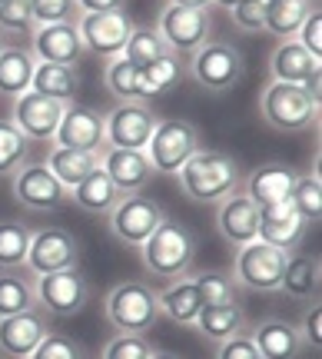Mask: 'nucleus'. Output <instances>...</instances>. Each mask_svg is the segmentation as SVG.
I'll use <instances>...</instances> for the list:
<instances>
[{
	"mask_svg": "<svg viewBox=\"0 0 322 359\" xmlns=\"http://www.w3.org/2000/svg\"><path fill=\"white\" fill-rule=\"evenodd\" d=\"M196 250H200L196 233L190 230V226H183L180 219L167 217L143 240L140 259L150 276L169 283V280L190 276V269H193V263H196Z\"/></svg>",
	"mask_w": 322,
	"mask_h": 359,
	"instance_id": "f257e3e1",
	"label": "nucleus"
},
{
	"mask_svg": "<svg viewBox=\"0 0 322 359\" xmlns=\"http://www.w3.org/2000/svg\"><path fill=\"white\" fill-rule=\"evenodd\" d=\"M180 177V190L186 200L193 203H223L226 196L239 193L243 183V170L232 160L230 154H216V150H196L183 170Z\"/></svg>",
	"mask_w": 322,
	"mask_h": 359,
	"instance_id": "f03ea898",
	"label": "nucleus"
},
{
	"mask_svg": "<svg viewBox=\"0 0 322 359\" xmlns=\"http://www.w3.org/2000/svg\"><path fill=\"white\" fill-rule=\"evenodd\" d=\"M106 320L116 333L123 336H146L160 320V303L156 290L150 283L127 280L116 283L106 293Z\"/></svg>",
	"mask_w": 322,
	"mask_h": 359,
	"instance_id": "7ed1b4c3",
	"label": "nucleus"
},
{
	"mask_svg": "<svg viewBox=\"0 0 322 359\" xmlns=\"http://www.w3.org/2000/svg\"><path fill=\"white\" fill-rule=\"evenodd\" d=\"M259 114H262V120L272 130L299 133V130H309L316 123V116H319V97H312L309 90L299 87V83H279V80H272L270 87L262 90Z\"/></svg>",
	"mask_w": 322,
	"mask_h": 359,
	"instance_id": "20e7f679",
	"label": "nucleus"
},
{
	"mask_svg": "<svg viewBox=\"0 0 322 359\" xmlns=\"http://www.w3.org/2000/svg\"><path fill=\"white\" fill-rule=\"evenodd\" d=\"M286 259H289V253H283V250H276V246H270V243H262V240H253V243L239 246L230 276L236 280V286H243V290H253V293H276V290L283 286Z\"/></svg>",
	"mask_w": 322,
	"mask_h": 359,
	"instance_id": "39448f33",
	"label": "nucleus"
},
{
	"mask_svg": "<svg viewBox=\"0 0 322 359\" xmlns=\"http://www.w3.org/2000/svg\"><path fill=\"white\" fill-rule=\"evenodd\" d=\"M200 150V130L186 120H160L153 130V137L146 143V160L153 163L156 173L163 177H176L183 163Z\"/></svg>",
	"mask_w": 322,
	"mask_h": 359,
	"instance_id": "423d86ee",
	"label": "nucleus"
},
{
	"mask_svg": "<svg viewBox=\"0 0 322 359\" xmlns=\"http://www.w3.org/2000/svg\"><path fill=\"white\" fill-rule=\"evenodd\" d=\"M246 60L243 53L236 50V43L226 40H206L190 60V77L209 93H226L243 80Z\"/></svg>",
	"mask_w": 322,
	"mask_h": 359,
	"instance_id": "0eeeda50",
	"label": "nucleus"
},
{
	"mask_svg": "<svg viewBox=\"0 0 322 359\" xmlns=\"http://www.w3.org/2000/svg\"><path fill=\"white\" fill-rule=\"evenodd\" d=\"M156 34L163 37V43L169 47V53H196L213 34V17L203 7H176L167 4L160 20H156Z\"/></svg>",
	"mask_w": 322,
	"mask_h": 359,
	"instance_id": "6e6552de",
	"label": "nucleus"
},
{
	"mask_svg": "<svg viewBox=\"0 0 322 359\" xmlns=\"http://www.w3.org/2000/svg\"><path fill=\"white\" fill-rule=\"evenodd\" d=\"M34 296L50 316H74L90 303V280L80 273V266L43 273L34 280Z\"/></svg>",
	"mask_w": 322,
	"mask_h": 359,
	"instance_id": "1a4fd4ad",
	"label": "nucleus"
},
{
	"mask_svg": "<svg viewBox=\"0 0 322 359\" xmlns=\"http://www.w3.org/2000/svg\"><path fill=\"white\" fill-rule=\"evenodd\" d=\"M156 123L160 120L146 103H116L104 116V147H110V150H146Z\"/></svg>",
	"mask_w": 322,
	"mask_h": 359,
	"instance_id": "9d476101",
	"label": "nucleus"
},
{
	"mask_svg": "<svg viewBox=\"0 0 322 359\" xmlns=\"http://www.w3.org/2000/svg\"><path fill=\"white\" fill-rule=\"evenodd\" d=\"M80 266V243L77 236L64 226H43L30 236V253H27V269L30 273H60V269Z\"/></svg>",
	"mask_w": 322,
	"mask_h": 359,
	"instance_id": "9b49d317",
	"label": "nucleus"
},
{
	"mask_svg": "<svg viewBox=\"0 0 322 359\" xmlns=\"http://www.w3.org/2000/svg\"><path fill=\"white\" fill-rule=\"evenodd\" d=\"M13 200L27 210L47 213V210H64L70 203V190L43 163H24L13 173Z\"/></svg>",
	"mask_w": 322,
	"mask_h": 359,
	"instance_id": "f8f14e48",
	"label": "nucleus"
},
{
	"mask_svg": "<svg viewBox=\"0 0 322 359\" xmlns=\"http://www.w3.org/2000/svg\"><path fill=\"white\" fill-rule=\"evenodd\" d=\"M130 30V13L127 11H106V13H80L77 17V34L83 50L93 57H120L123 43H127Z\"/></svg>",
	"mask_w": 322,
	"mask_h": 359,
	"instance_id": "ddd939ff",
	"label": "nucleus"
},
{
	"mask_svg": "<svg viewBox=\"0 0 322 359\" xmlns=\"http://www.w3.org/2000/svg\"><path fill=\"white\" fill-rule=\"evenodd\" d=\"M163 219H167L163 206L153 203L150 196L133 193V196H123V200L113 206V213H110V233H113L120 243L143 246V240H146Z\"/></svg>",
	"mask_w": 322,
	"mask_h": 359,
	"instance_id": "4468645a",
	"label": "nucleus"
},
{
	"mask_svg": "<svg viewBox=\"0 0 322 359\" xmlns=\"http://www.w3.org/2000/svg\"><path fill=\"white\" fill-rule=\"evenodd\" d=\"M309 233V223L299 217V210L293 206V200H279L259 210V240L276 246L283 253H296L302 240Z\"/></svg>",
	"mask_w": 322,
	"mask_h": 359,
	"instance_id": "2eb2a0df",
	"label": "nucleus"
},
{
	"mask_svg": "<svg viewBox=\"0 0 322 359\" xmlns=\"http://www.w3.org/2000/svg\"><path fill=\"white\" fill-rule=\"evenodd\" d=\"M64 110L66 103L27 90L24 97L13 100V123H17V130L24 133L27 140H53V133H57L60 120H64Z\"/></svg>",
	"mask_w": 322,
	"mask_h": 359,
	"instance_id": "dca6fc26",
	"label": "nucleus"
},
{
	"mask_svg": "<svg viewBox=\"0 0 322 359\" xmlns=\"http://www.w3.org/2000/svg\"><path fill=\"white\" fill-rule=\"evenodd\" d=\"M53 147L100 154L104 150V114L83 103H66L64 120L53 133Z\"/></svg>",
	"mask_w": 322,
	"mask_h": 359,
	"instance_id": "f3484780",
	"label": "nucleus"
},
{
	"mask_svg": "<svg viewBox=\"0 0 322 359\" xmlns=\"http://www.w3.org/2000/svg\"><path fill=\"white\" fill-rule=\"evenodd\" d=\"M100 170L123 196L143 193L156 180L153 163L146 160L143 150H110V147H104L100 150Z\"/></svg>",
	"mask_w": 322,
	"mask_h": 359,
	"instance_id": "a211bd4d",
	"label": "nucleus"
},
{
	"mask_svg": "<svg viewBox=\"0 0 322 359\" xmlns=\"http://www.w3.org/2000/svg\"><path fill=\"white\" fill-rule=\"evenodd\" d=\"M50 333V323L43 309H24L17 316L0 320V353L10 359H30V353L40 346V339Z\"/></svg>",
	"mask_w": 322,
	"mask_h": 359,
	"instance_id": "6ab92c4d",
	"label": "nucleus"
},
{
	"mask_svg": "<svg viewBox=\"0 0 322 359\" xmlns=\"http://www.w3.org/2000/svg\"><path fill=\"white\" fill-rule=\"evenodd\" d=\"M270 70H272V80L279 83H299L306 87L312 97H319V60L312 57L299 40H286L272 50V60H270Z\"/></svg>",
	"mask_w": 322,
	"mask_h": 359,
	"instance_id": "aec40b11",
	"label": "nucleus"
},
{
	"mask_svg": "<svg viewBox=\"0 0 322 359\" xmlns=\"http://www.w3.org/2000/svg\"><path fill=\"white\" fill-rule=\"evenodd\" d=\"M34 57H40V64H64L77 67L83 57V43H80L77 24H43L34 30Z\"/></svg>",
	"mask_w": 322,
	"mask_h": 359,
	"instance_id": "412c9836",
	"label": "nucleus"
},
{
	"mask_svg": "<svg viewBox=\"0 0 322 359\" xmlns=\"http://www.w3.org/2000/svg\"><path fill=\"white\" fill-rule=\"evenodd\" d=\"M219 236L232 246H246L259 240V206L246 196V193H232L219 203L216 213Z\"/></svg>",
	"mask_w": 322,
	"mask_h": 359,
	"instance_id": "4be33fe9",
	"label": "nucleus"
},
{
	"mask_svg": "<svg viewBox=\"0 0 322 359\" xmlns=\"http://www.w3.org/2000/svg\"><path fill=\"white\" fill-rule=\"evenodd\" d=\"M296 177L299 173L289 163H262L246 177V196L259 210L270 203H279V200H289V193L296 187Z\"/></svg>",
	"mask_w": 322,
	"mask_h": 359,
	"instance_id": "5701e85b",
	"label": "nucleus"
},
{
	"mask_svg": "<svg viewBox=\"0 0 322 359\" xmlns=\"http://www.w3.org/2000/svg\"><path fill=\"white\" fill-rule=\"evenodd\" d=\"M156 303H160V316L173 320L176 326H193L200 309H203V299H200V290H196L193 276L169 280L167 286H160L156 290Z\"/></svg>",
	"mask_w": 322,
	"mask_h": 359,
	"instance_id": "b1692460",
	"label": "nucleus"
},
{
	"mask_svg": "<svg viewBox=\"0 0 322 359\" xmlns=\"http://www.w3.org/2000/svg\"><path fill=\"white\" fill-rule=\"evenodd\" d=\"M249 336L262 359H299L302 353V336L286 320H262L259 326H253Z\"/></svg>",
	"mask_w": 322,
	"mask_h": 359,
	"instance_id": "393cba45",
	"label": "nucleus"
},
{
	"mask_svg": "<svg viewBox=\"0 0 322 359\" xmlns=\"http://www.w3.org/2000/svg\"><path fill=\"white\" fill-rule=\"evenodd\" d=\"M120 200H123V193L110 183V177H106L100 167L93 170L80 187L70 190V203H77V210L90 213V217H110V213H113V206L120 203Z\"/></svg>",
	"mask_w": 322,
	"mask_h": 359,
	"instance_id": "a878e982",
	"label": "nucleus"
},
{
	"mask_svg": "<svg viewBox=\"0 0 322 359\" xmlns=\"http://www.w3.org/2000/svg\"><path fill=\"white\" fill-rule=\"evenodd\" d=\"M37 60L27 47H4L0 50V97H24L34 83Z\"/></svg>",
	"mask_w": 322,
	"mask_h": 359,
	"instance_id": "bb28decb",
	"label": "nucleus"
},
{
	"mask_svg": "<svg viewBox=\"0 0 322 359\" xmlns=\"http://www.w3.org/2000/svg\"><path fill=\"white\" fill-rule=\"evenodd\" d=\"M43 167L50 170V173L60 180V183H64L66 190H74V187H80V183L90 177L93 170L100 167V154H90V150H66V147H53Z\"/></svg>",
	"mask_w": 322,
	"mask_h": 359,
	"instance_id": "cd10ccee",
	"label": "nucleus"
},
{
	"mask_svg": "<svg viewBox=\"0 0 322 359\" xmlns=\"http://www.w3.org/2000/svg\"><path fill=\"white\" fill-rule=\"evenodd\" d=\"M83 87V77H80L77 67H64V64H37L34 70V83L30 90L34 93H43V97H53L60 103H70Z\"/></svg>",
	"mask_w": 322,
	"mask_h": 359,
	"instance_id": "c85d7f7f",
	"label": "nucleus"
},
{
	"mask_svg": "<svg viewBox=\"0 0 322 359\" xmlns=\"http://www.w3.org/2000/svg\"><path fill=\"white\" fill-rule=\"evenodd\" d=\"M262 17H266V30L283 40H293L299 34V27L306 24L316 7L312 0H262Z\"/></svg>",
	"mask_w": 322,
	"mask_h": 359,
	"instance_id": "c756f323",
	"label": "nucleus"
},
{
	"mask_svg": "<svg viewBox=\"0 0 322 359\" xmlns=\"http://www.w3.org/2000/svg\"><path fill=\"white\" fill-rule=\"evenodd\" d=\"M283 293L296 296V299H312L319 296V257L316 253H299V257L286 259L283 269Z\"/></svg>",
	"mask_w": 322,
	"mask_h": 359,
	"instance_id": "7c9ffc66",
	"label": "nucleus"
},
{
	"mask_svg": "<svg viewBox=\"0 0 322 359\" xmlns=\"http://www.w3.org/2000/svg\"><path fill=\"white\" fill-rule=\"evenodd\" d=\"M183 74H186V67H183V57H176V53H167V57H160L156 64L143 67L140 70V100L163 97L169 90H176Z\"/></svg>",
	"mask_w": 322,
	"mask_h": 359,
	"instance_id": "2f4dec72",
	"label": "nucleus"
},
{
	"mask_svg": "<svg viewBox=\"0 0 322 359\" xmlns=\"http://www.w3.org/2000/svg\"><path fill=\"white\" fill-rule=\"evenodd\" d=\"M193 326L206 336V339L223 343V339H230V336L243 333L246 320H243V309H239V303H232V306H203Z\"/></svg>",
	"mask_w": 322,
	"mask_h": 359,
	"instance_id": "473e14b6",
	"label": "nucleus"
},
{
	"mask_svg": "<svg viewBox=\"0 0 322 359\" xmlns=\"http://www.w3.org/2000/svg\"><path fill=\"white\" fill-rule=\"evenodd\" d=\"M24 309H37V296H34V280L27 276V269H10L0 273V320L4 316H17Z\"/></svg>",
	"mask_w": 322,
	"mask_h": 359,
	"instance_id": "72a5a7b5",
	"label": "nucleus"
},
{
	"mask_svg": "<svg viewBox=\"0 0 322 359\" xmlns=\"http://www.w3.org/2000/svg\"><path fill=\"white\" fill-rule=\"evenodd\" d=\"M167 53H169V47L163 43V37L156 34V27H133L127 43H123V50H120V57H123L127 64H133L136 70H143V67L156 64V60L167 57Z\"/></svg>",
	"mask_w": 322,
	"mask_h": 359,
	"instance_id": "f704fd0d",
	"label": "nucleus"
},
{
	"mask_svg": "<svg viewBox=\"0 0 322 359\" xmlns=\"http://www.w3.org/2000/svg\"><path fill=\"white\" fill-rule=\"evenodd\" d=\"M30 236L34 230L17 223V219H4L0 223V269H27V253H30Z\"/></svg>",
	"mask_w": 322,
	"mask_h": 359,
	"instance_id": "c9c22d12",
	"label": "nucleus"
},
{
	"mask_svg": "<svg viewBox=\"0 0 322 359\" xmlns=\"http://www.w3.org/2000/svg\"><path fill=\"white\" fill-rule=\"evenodd\" d=\"M193 283L200 290L203 306H232V303H239V286L223 269H203V273L193 276Z\"/></svg>",
	"mask_w": 322,
	"mask_h": 359,
	"instance_id": "e433bc0d",
	"label": "nucleus"
},
{
	"mask_svg": "<svg viewBox=\"0 0 322 359\" xmlns=\"http://www.w3.org/2000/svg\"><path fill=\"white\" fill-rule=\"evenodd\" d=\"M104 83L120 103H143L140 100V70L127 64L123 57H110L104 70Z\"/></svg>",
	"mask_w": 322,
	"mask_h": 359,
	"instance_id": "4c0bfd02",
	"label": "nucleus"
},
{
	"mask_svg": "<svg viewBox=\"0 0 322 359\" xmlns=\"http://www.w3.org/2000/svg\"><path fill=\"white\" fill-rule=\"evenodd\" d=\"M30 140L17 130L13 120H0V177H13L27 163Z\"/></svg>",
	"mask_w": 322,
	"mask_h": 359,
	"instance_id": "58836bf2",
	"label": "nucleus"
},
{
	"mask_svg": "<svg viewBox=\"0 0 322 359\" xmlns=\"http://www.w3.org/2000/svg\"><path fill=\"white\" fill-rule=\"evenodd\" d=\"M293 206L299 210V217L306 219L309 226H319L322 219V187H319V173H309V177H296V187L289 193Z\"/></svg>",
	"mask_w": 322,
	"mask_h": 359,
	"instance_id": "ea45409f",
	"label": "nucleus"
},
{
	"mask_svg": "<svg viewBox=\"0 0 322 359\" xmlns=\"http://www.w3.org/2000/svg\"><path fill=\"white\" fill-rule=\"evenodd\" d=\"M30 17L34 24H77L80 7L77 0H30Z\"/></svg>",
	"mask_w": 322,
	"mask_h": 359,
	"instance_id": "a19ab883",
	"label": "nucleus"
},
{
	"mask_svg": "<svg viewBox=\"0 0 322 359\" xmlns=\"http://www.w3.org/2000/svg\"><path fill=\"white\" fill-rule=\"evenodd\" d=\"M153 356V346L146 336H113L104 346V356L100 359H150Z\"/></svg>",
	"mask_w": 322,
	"mask_h": 359,
	"instance_id": "79ce46f5",
	"label": "nucleus"
},
{
	"mask_svg": "<svg viewBox=\"0 0 322 359\" xmlns=\"http://www.w3.org/2000/svg\"><path fill=\"white\" fill-rule=\"evenodd\" d=\"M30 359H83V349H80L77 339L60 333H47L40 339V346L30 353Z\"/></svg>",
	"mask_w": 322,
	"mask_h": 359,
	"instance_id": "37998d69",
	"label": "nucleus"
},
{
	"mask_svg": "<svg viewBox=\"0 0 322 359\" xmlns=\"http://www.w3.org/2000/svg\"><path fill=\"white\" fill-rule=\"evenodd\" d=\"M34 24L30 17V0H4L0 4V30L7 34H27Z\"/></svg>",
	"mask_w": 322,
	"mask_h": 359,
	"instance_id": "c03bdc74",
	"label": "nucleus"
},
{
	"mask_svg": "<svg viewBox=\"0 0 322 359\" xmlns=\"http://www.w3.org/2000/svg\"><path fill=\"white\" fill-rule=\"evenodd\" d=\"M262 0H239L236 7H232V24L239 27L243 34H262L266 30V17H262Z\"/></svg>",
	"mask_w": 322,
	"mask_h": 359,
	"instance_id": "a18cd8bd",
	"label": "nucleus"
},
{
	"mask_svg": "<svg viewBox=\"0 0 322 359\" xmlns=\"http://www.w3.org/2000/svg\"><path fill=\"white\" fill-rule=\"evenodd\" d=\"M216 359H262V356H259L253 336L243 330V333H236V336H230V339H223V343H219Z\"/></svg>",
	"mask_w": 322,
	"mask_h": 359,
	"instance_id": "49530a36",
	"label": "nucleus"
},
{
	"mask_svg": "<svg viewBox=\"0 0 322 359\" xmlns=\"http://www.w3.org/2000/svg\"><path fill=\"white\" fill-rule=\"evenodd\" d=\"M296 37H299V43L316 57V60H322V13H319V7L306 17V24L299 27Z\"/></svg>",
	"mask_w": 322,
	"mask_h": 359,
	"instance_id": "de8ad7c7",
	"label": "nucleus"
},
{
	"mask_svg": "<svg viewBox=\"0 0 322 359\" xmlns=\"http://www.w3.org/2000/svg\"><path fill=\"white\" fill-rule=\"evenodd\" d=\"M299 336H302V346H312L316 353H319V346H322V309H319V303H316L312 309H306Z\"/></svg>",
	"mask_w": 322,
	"mask_h": 359,
	"instance_id": "09e8293b",
	"label": "nucleus"
},
{
	"mask_svg": "<svg viewBox=\"0 0 322 359\" xmlns=\"http://www.w3.org/2000/svg\"><path fill=\"white\" fill-rule=\"evenodd\" d=\"M130 0H77L80 13H106V11H127Z\"/></svg>",
	"mask_w": 322,
	"mask_h": 359,
	"instance_id": "8fccbe9b",
	"label": "nucleus"
},
{
	"mask_svg": "<svg viewBox=\"0 0 322 359\" xmlns=\"http://www.w3.org/2000/svg\"><path fill=\"white\" fill-rule=\"evenodd\" d=\"M169 4H176V7H203V11H209L213 0H169Z\"/></svg>",
	"mask_w": 322,
	"mask_h": 359,
	"instance_id": "3c124183",
	"label": "nucleus"
},
{
	"mask_svg": "<svg viewBox=\"0 0 322 359\" xmlns=\"http://www.w3.org/2000/svg\"><path fill=\"white\" fill-rule=\"evenodd\" d=\"M150 359H183L180 353H169V349H153V356Z\"/></svg>",
	"mask_w": 322,
	"mask_h": 359,
	"instance_id": "603ef678",
	"label": "nucleus"
},
{
	"mask_svg": "<svg viewBox=\"0 0 322 359\" xmlns=\"http://www.w3.org/2000/svg\"><path fill=\"white\" fill-rule=\"evenodd\" d=\"M213 4H216V7H223V11H232L239 0H213Z\"/></svg>",
	"mask_w": 322,
	"mask_h": 359,
	"instance_id": "864d4df0",
	"label": "nucleus"
},
{
	"mask_svg": "<svg viewBox=\"0 0 322 359\" xmlns=\"http://www.w3.org/2000/svg\"><path fill=\"white\" fill-rule=\"evenodd\" d=\"M0 50H4V43H0Z\"/></svg>",
	"mask_w": 322,
	"mask_h": 359,
	"instance_id": "5fc2aeb1",
	"label": "nucleus"
},
{
	"mask_svg": "<svg viewBox=\"0 0 322 359\" xmlns=\"http://www.w3.org/2000/svg\"><path fill=\"white\" fill-rule=\"evenodd\" d=\"M0 4H4V0H0Z\"/></svg>",
	"mask_w": 322,
	"mask_h": 359,
	"instance_id": "6e6d98bb",
	"label": "nucleus"
}]
</instances>
